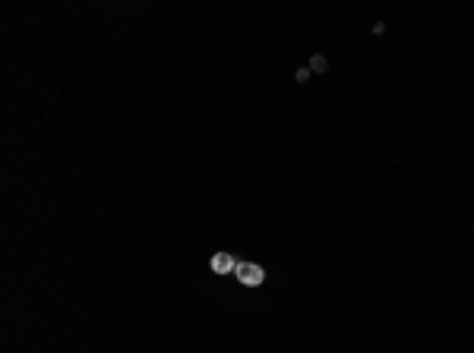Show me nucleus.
Returning a JSON list of instances; mask_svg holds the SVG:
<instances>
[{
  "instance_id": "nucleus-1",
  "label": "nucleus",
  "mask_w": 474,
  "mask_h": 353,
  "mask_svg": "<svg viewBox=\"0 0 474 353\" xmlns=\"http://www.w3.org/2000/svg\"><path fill=\"white\" fill-rule=\"evenodd\" d=\"M234 275L244 287H259V284L266 281V271H263V265H256V262H237Z\"/></svg>"
},
{
  "instance_id": "nucleus-2",
  "label": "nucleus",
  "mask_w": 474,
  "mask_h": 353,
  "mask_svg": "<svg viewBox=\"0 0 474 353\" xmlns=\"http://www.w3.org/2000/svg\"><path fill=\"white\" fill-rule=\"evenodd\" d=\"M237 269V262H234V255L231 253H216L212 255V271L216 275H228V271H234Z\"/></svg>"
}]
</instances>
